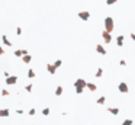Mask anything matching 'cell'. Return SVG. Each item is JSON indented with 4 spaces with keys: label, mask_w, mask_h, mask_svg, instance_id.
<instances>
[{
    "label": "cell",
    "mask_w": 135,
    "mask_h": 125,
    "mask_svg": "<svg viewBox=\"0 0 135 125\" xmlns=\"http://www.w3.org/2000/svg\"><path fill=\"white\" fill-rule=\"evenodd\" d=\"M119 66L125 67V66H127V61H125V60H121V61H119Z\"/></svg>",
    "instance_id": "cell-28"
},
{
    "label": "cell",
    "mask_w": 135,
    "mask_h": 125,
    "mask_svg": "<svg viewBox=\"0 0 135 125\" xmlns=\"http://www.w3.org/2000/svg\"><path fill=\"white\" fill-rule=\"evenodd\" d=\"M35 76H36V74H35V70L29 68V70H28V77H29V79H35Z\"/></svg>",
    "instance_id": "cell-15"
},
{
    "label": "cell",
    "mask_w": 135,
    "mask_h": 125,
    "mask_svg": "<svg viewBox=\"0 0 135 125\" xmlns=\"http://www.w3.org/2000/svg\"><path fill=\"white\" fill-rule=\"evenodd\" d=\"M54 66H55V67L58 68V67H61V66H63V61H61V60H57V61L54 63Z\"/></svg>",
    "instance_id": "cell-21"
},
{
    "label": "cell",
    "mask_w": 135,
    "mask_h": 125,
    "mask_svg": "<svg viewBox=\"0 0 135 125\" xmlns=\"http://www.w3.org/2000/svg\"><path fill=\"white\" fill-rule=\"evenodd\" d=\"M16 83H17V76H13V74H10L9 77H6V84H7V86L16 84Z\"/></svg>",
    "instance_id": "cell-5"
},
{
    "label": "cell",
    "mask_w": 135,
    "mask_h": 125,
    "mask_svg": "<svg viewBox=\"0 0 135 125\" xmlns=\"http://www.w3.org/2000/svg\"><path fill=\"white\" fill-rule=\"evenodd\" d=\"M47 70H48V73H49V74H55V71H57V67H55L54 64L48 63V64H47Z\"/></svg>",
    "instance_id": "cell-8"
},
{
    "label": "cell",
    "mask_w": 135,
    "mask_h": 125,
    "mask_svg": "<svg viewBox=\"0 0 135 125\" xmlns=\"http://www.w3.org/2000/svg\"><path fill=\"white\" fill-rule=\"evenodd\" d=\"M86 87H87L90 92H96V89H97V86H96L95 83H87V84H86Z\"/></svg>",
    "instance_id": "cell-13"
},
{
    "label": "cell",
    "mask_w": 135,
    "mask_h": 125,
    "mask_svg": "<svg viewBox=\"0 0 135 125\" xmlns=\"http://www.w3.org/2000/svg\"><path fill=\"white\" fill-rule=\"evenodd\" d=\"M16 33H17V35H22V28H20V26L16 28Z\"/></svg>",
    "instance_id": "cell-27"
},
{
    "label": "cell",
    "mask_w": 135,
    "mask_h": 125,
    "mask_svg": "<svg viewBox=\"0 0 135 125\" xmlns=\"http://www.w3.org/2000/svg\"><path fill=\"white\" fill-rule=\"evenodd\" d=\"M63 90H64L63 86H58V87L55 89V95H57V96H61V95H63Z\"/></svg>",
    "instance_id": "cell-16"
},
{
    "label": "cell",
    "mask_w": 135,
    "mask_h": 125,
    "mask_svg": "<svg viewBox=\"0 0 135 125\" xmlns=\"http://www.w3.org/2000/svg\"><path fill=\"white\" fill-rule=\"evenodd\" d=\"M4 52H6V51H4V48H3V47H0V55H3Z\"/></svg>",
    "instance_id": "cell-30"
},
{
    "label": "cell",
    "mask_w": 135,
    "mask_h": 125,
    "mask_svg": "<svg viewBox=\"0 0 135 125\" xmlns=\"http://www.w3.org/2000/svg\"><path fill=\"white\" fill-rule=\"evenodd\" d=\"M102 38H103V42H105V44H111V42H112V33H109V32H106V31L102 32Z\"/></svg>",
    "instance_id": "cell-4"
},
{
    "label": "cell",
    "mask_w": 135,
    "mask_h": 125,
    "mask_svg": "<svg viewBox=\"0 0 135 125\" xmlns=\"http://www.w3.org/2000/svg\"><path fill=\"white\" fill-rule=\"evenodd\" d=\"M103 26H105V31H106V32H109V33L113 32V29H115V22H113L112 16H106V17H105Z\"/></svg>",
    "instance_id": "cell-1"
},
{
    "label": "cell",
    "mask_w": 135,
    "mask_h": 125,
    "mask_svg": "<svg viewBox=\"0 0 135 125\" xmlns=\"http://www.w3.org/2000/svg\"><path fill=\"white\" fill-rule=\"evenodd\" d=\"M25 90H26L28 93H31V92L33 90V84H26V86H25Z\"/></svg>",
    "instance_id": "cell-18"
},
{
    "label": "cell",
    "mask_w": 135,
    "mask_h": 125,
    "mask_svg": "<svg viewBox=\"0 0 135 125\" xmlns=\"http://www.w3.org/2000/svg\"><path fill=\"white\" fill-rule=\"evenodd\" d=\"M28 114H29V115H31V117H32V115H35V114H36V109H35V108H31V109H29V112H28Z\"/></svg>",
    "instance_id": "cell-23"
},
{
    "label": "cell",
    "mask_w": 135,
    "mask_h": 125,
    "mask_svg": "<svg viewBox=\"0 0 135 125\" xmlns=\"http://www.w3.org/2000/svg\"><path fill=\"white\" fill-rule=\"evenodd\" d=\"M105 102H106V98H105V96H100V98L97 99V103H99V105H103Z\"/></svg>",
    "instance_id": "cell-20"
},
{
    "label": "cell",
    "mask_w": 135,
    "mask_h": 125,
    "mask_svg": "<svg viewBox=\"0 0 135 125\" xmlns=\"http://www.w3.org/2000/svg\"><path fill=\"white\" fill-rule=\"evenodd\" d=\"M3 76H4V77H9V76H10V73H7V71H4V73H3Z\"/></svg>",
    "instance_id": "cell-32"
},
{
    "label": "cell",
    "mask_w": 135,
    "mask_h": 125,
    "mask_svg": "<svg viewBox=\"0 0 135 125\" xmlns=\"http://www.w3.org/2000/svg\"><path fill=\"white\" fill-rule=\"evenodd\" d=\"M86 84H87V82L84 80V79H77L76 82H74V89H76V93H83V90L86 89Z\"/></svg>",
    "instance_id": "cell-2"
},
{
    "label": "cell",
    "mask_w": 135,
    "mask_h": 125,
    "mask_svg": "<svg viewBox=\"0 0 135 125\" xmlns=\"http://www.w3.org/2000/svg\"><path fill=\"white\" fill-rule=\"evenodd\" d=\"M13 54H15V57H23V52H22V50H16Z\"/></svg>",
    "instance_id": "cell-19"
},
{
    "label": "cell",
    "mask_w": 135,
    "mask_h": 125,
    "mask_svg": "<svg viewBox=\"0 0 135 125\" xmlns=\"http://www.w3.org/2000/svg\"><path fill=\"white\" fill-rule=\"evenodd\" d=\"M16 114H17V115H22V114H23V111H22V109H17V111H16Z\"/></svg>",
    "instance_id": "cell-31"
},
{
    "label": "cell",
    "mask_w": 135,
    "mask_h": 125,
    "mask_svg": "<svg viewBox=\"0 0 135 125\" xmlns=\"http://www.w3.org/2000/svg\"><path fill=\"white\" fill-rule=\"evenodd\" d=\"M95 76H96L97 79H100V77L103 76V68H100V67H99V68L96 70V74H95Z\"/></svg>",
    "instance_id": "cell-14"
},
{
    "label": "cell",
    "mask_w": 135,
    "mask_h": 125,
    "mask_svg": "<svg viewBox=\"0 0 135 125\" xmlns=\"http://www.w3.org/2000/svg\"><path fill=\"white\" fill-rule=\"evenodd\" d=\"M1 42H3L6 47H13V42H10V41H9V38H7L6 35H1Z\"/></svg>",
    "instance_id": "cell-9"
},
{
    "label": "cell",
    "mask_w": 135,
    "mask_h": 125,
    "mask_svg": "<svg viewBox=\"0 0 135 125\" xmlns=\"http://www.w3.org/2000/svg\"><path fill=\"white\" fill-rule=\"evenodd\" d=\"M31 60H32V55H29V54H26V55H23V57H22V61H23L25 64H29V63H31Z\"/></svg>",
    "instance_id": "cell-12"
},
{
    "label": "cell",
    "mask_w": 135,
    "mask_h": 125,
    "mask_svg": "<svg viewBox=\"0 0 135 125\" xmlns=\"http://www.w3.org/2000/svg\"><path fill=\"white\" fill-rule=\"evenodd\" d=\"M9 115H10L9 109H0V118H7Z\"/></svg>",
    "instance_id": "cell-11"
},
{
    "label": "cell",
    "mask_w": 135,
    "mask_h": 125,
    "mask_svg": "<svg viewBox=\"0 0 135 125\" xmlns=\"http://www.w3.org/2000/svg\"><path fill=\"white\" fill-rule=\"evenodd\" d=\"M116 1H118V0H106V4H108V6H112V4H115Z\"/></svg>",
    "instance_id": "cell-24"
},
{
    "label": "cell",
    "mask_w": 135,
    "mask_h": 125,
    "mask_svg": "<svg viewBox=\"0 0 135 125\" xmlns=\"http://www.w3.org/2000/svg\"><path fill=\"white\" fill-rule=\"evenodd\" d=\"M129 36H131V39H132V41H135V33H134V32H131V33H129Z\"/></svg>",
    "instance_id": "cell-29"
},
{
    "label": "cell",
    "mask_w": 135,
    "mask_h": 125,
    "mask_svg": "<svg viewBox=\"0 0 135 125\" xmlns=\"http://www.w3.org/2000/svg\"><path fill=\"white\" fill-rule=\"evenodd\" d=\"M10 93H9V90H6V89H1V96H9Z\"/></svg>",
    "instance_id": "cell-22"
},
{
    "label": "cell",
    "mask_w": 135,
    "mask_h": 125,
    "mask_svg": "<svg viewBox=\"0 0 135 125\" xmlns=\"http://www.w3.org/2000/svg\"><path fill=\"white\" fill-rule=\"evenodd\" d=\"M108 111H109L111 114H113V115H118V114H119V109H118V108H109Z\"/></svg>",
    "instance_id": "cell-17"
},
{
    "label": "cell",
    "mask_w": 135,
    "mask_h": 125,
    "mask_svg": "<svg viewBox=\"0 0 135 125\" xmlns=\"http://www.w3.org/2000/svg\"><path fill=\"white\" fill-rule=\"evenodd\" d=\"M124 39H125V36L124 35H118V38H116V45L121 48V47H124Z\"/></svg>",
    "instance_id": "cell-10"
},
{
    "label": "cell",
    "mask_w": 135,
    "mask_h": 125,
    "mask_svg": "<svg viewBox=\"0 0 135 125\" xmlns=\"http://www.w3.org/2000/svg\"><path fill=\"white\" fill-rule=\"evenodd\" d=\"M96 51H97L100 55H106V54H108V51L105 50V47H103V45H100V44H97V45H96Z\"/></svg>",
    "instance_id": "cell-7"
},
{
    "label": "cell",
    "mask_w": 135,
    "mask_h": 125,
    "mask_svg": "<svg viewBox=\"0 0 135 125\" xmlns=\"http://www.w3.org/2000/svg\"><path fill=\"white\" fill-rule=\"evenodd\" d=\"M118 89H119V92H121V93H128V92H129L128 83H125V82H121V83H119V86H118Z\"/></svg>",
    "instance_id": "cell-6"
},
{
    "label": "cell",
    "mask_w": 135,
    "mask_h": 125,
    "mask_svg": "<svg viewBox=\"0 0 135 125\" xmlns=\"http://www.w3.org/2000/svg\"><path fill=\"white\" fill-rule=\"evenodd\" d=\"M77 16H79L81 20H84V22H86V20H89V19H90V12H89V10H81V12H79V13H77Z\"/></svg>",
    "instance_id": "cell-3"
},
{
    "label": "cell",
    "mask_w": 135,
    "mask_h": 125,
    "mask_svg": "<svg viewBox=\"0 0 135 125\" xmlns=\"http://www.w3.org/2000/svg\"><path fill=\"white\" fill-rule=\"evenodd\" d=\"M122 125H132V119H125L122 122Z\"/></svg>",
    "instance_id": "cell-25"
},
{
    "label": "cell",
    "mask_w": 135,
    "mask_h": 125,
    "mask_svg": "<svg viewBox=\"0 0 135 125\" xmlns=\"http://www.w3.org/2000/svg\"><path fill=\"white\" fill-rule=\"evenodd\" d=\"M42 115H45V117H47V115H49V109H48V108H45V109L42 111Z\"/></svg>",
    "instance_id": "cell-26"
}]
</instances>
